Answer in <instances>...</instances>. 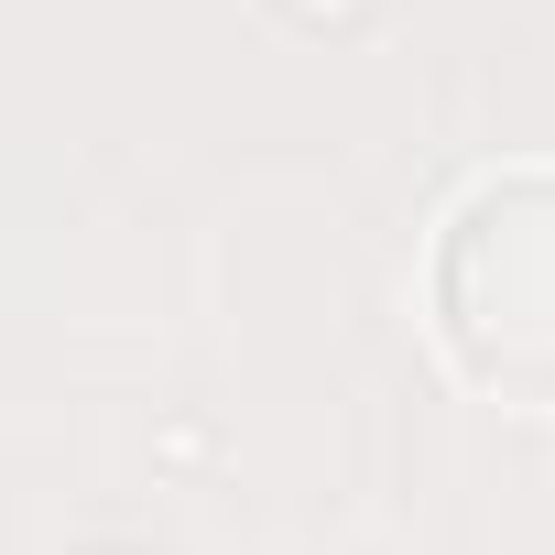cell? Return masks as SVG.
<instances>
[{
  "mask_svg": "<svg viewBox=\"0 0 555 555\" xmlns=\"http://www.w3.org/2000/svg\"><path fill=\"white\" fill-rule=\"evenodd\" d=\"M436 327L468 382L555 403V164L490 175L436 240Z\"/></svg>",
  "mask_w": 555,
  "mask_h": 555,
  "instance_id": "obj_1",
  "label": "cell"
}]
</instances>
